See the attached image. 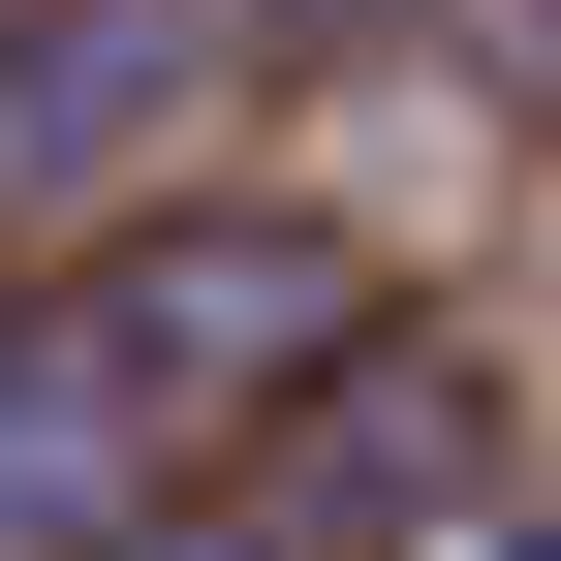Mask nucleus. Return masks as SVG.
<instances>
[{
	"label": "nucleus",
	"mask_w": 561,
	"mask_h": 561,
	"mask_svg": "<svg viewBox=\"0 0 561 561\" xmlns=\"http://www.w3.org/2000/svg\"><path fill=\"white\" fill-rule=\"evenodd\" d=\"M125 561H250V530H125Z\"/></svg>",
	"instance_id": "6"
},
{
	"label": "nucleus",
	"mask_w": 561,
	"mask_h": 561,
	"mask_svg": "<svg viewBox=\"0 0 561 561\" xmlns=\"http://www.w3.org/2000/svg\"><path fill=\"white\" fill-rule=\"evenodd\" d=\"M94 312L157 343V405H280V375H375V280H343L312 219H157V250H94Z\"/></svg>",
	"instance_id": "2"
},
{
	"label": "nucleus",
	"mask_w": 561,
	"mask_h": 561,
	"mask_svg": "<svg viewBox=\"0 0 561 561\" xmlns=\"http://www.w3.org/2000/svg\"><path fill=\"white\" fill-rule=\"evenodd\" d=\"M157 468H187L157 343H125L94 280H0V561H125V530H187Z\"/></svg>",
	"instance_id": "1"
},
{
	"label": "nucleus",
	"mask_w": 561,
	"mask_h": 561,
	"mask_svg": "<svg viewBox=\"0 0 561 561\" xmlns=\"http://www.w3.org/2000/svg\"><path fill=\"white\" fill-rule=\"evenodd\" d=\"M280 32H405V0H280Z\"/></svg>",
	"instance_id": "5"
},
{
	"label": "nucleus",
	"mask_w": 561,
	"mask_h": 561,
	"mask_svg": "<svg viewBox=\"0 0 561 561\" xmlns=\"http://www.w3.org/2000/svg\"><path fill=\"white\" fill-rule=\"evenodd\" d=\"M437 468H468V375H405V343H375V375H312V437H280L250 561H375L405 500H437Z\"/></svg>",
	"instance_id": "3"
},
{
	"label": "nucleus",
	"mask_w": 561,
	"mask_h": 561,
	"mask_svg": "<svg viewBox=\"0 0 561 561\" xmlns=\"http://www.w3.org/2000/svg\"><path fill=\"white\" fill-rule=\"evenodd\" d=\"M157 62H187V0H62V32L0 62V187H62V157H125V125H157Z\"/></svg>",
	"instance_id": "4"
}]
</instances>
